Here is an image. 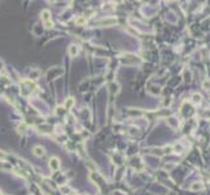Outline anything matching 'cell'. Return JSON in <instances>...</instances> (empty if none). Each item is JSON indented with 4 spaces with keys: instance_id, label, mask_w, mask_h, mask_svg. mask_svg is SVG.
<instances>
[{
    "instance_id": "cell-1",
    "label": "cell",
    "mask_w": 210,
    "mask_h": 195,
    "mask_svg": "<svg viewBox=\"0 0 210 195\" xmlns=\"http://www.w3.org/2000/svg\"><path fill=\"white\" fill-rule=\"evenodd\" d=\"M42 21L45 22V25L47 29H51L54 26V23L50 21V12H48V10H43L42 12Z\"/></svg>"
},
{
    "instance_id": "cell-2",
    "label": "cell",
    "mask_w": 210,
    "mask_h": 195,
    "mask_svg": "<svg viewBox=\"0 0 210 195\" xmlns=\"http://www.w3.org/2000/svg\"><path fill=\"white\" fill-rule=\"evenodd\" d=\"M50 168L52 169V170H58V169L60 168V161H59L58 157H52L50 160Z\"/></svg>"
},
{
    "instance_id": "cell-3",
    "label": "cell",
    "mask_w": 210,
    "mask_h": 195,
    "mask_svg": "<svg viewBox=\"0 0 210 195\" xmlns=\"http://www.w3.org/2000/svg\"><path fill=\"white\" fill-rule=\"evenodd\" d=\"M33 153H34L35 156H43L45 155V148H43L42 146H35V147L33 148Z\"/></svg>"
},
{
    "instance_id": "cell-4",
    "label": "cell",
    "mask_w": 210,
    "mask_h": 195,
    "mask_svg": "<svg viewBox=\"0 0 210 195\" xmlns=\"http://www.w3.org/2000/svg\"><path fill=\"white\" fill-rule=\"evenodd\" d=\"M73 104H74L73 98H68L65 100V103H64V107H65V109H71L72 107H73Z\"/></svg>"
},
{
    "instance_id": "cell-5",
    "label": "cell",
    "mask_w": 210,
    "mask_h": 195,
    "mask_svg": "<svg viewBox=\"0 0 210 195\" xmlns=\"http://www.w3.org/2000/svg\"><path fill=\"white\" fill-rule=\"evenodd\" d=\"M78 51H80L78 46H71L69 47V53H71L72 56H76V55L78 53Z\"/></svg>"
},
{
    "instance_id": "cell-6",
    "label": "cell",
    "mask_w": 210,
    "mask_h": 195,
    "mask_svg": "<svg viewBox=\"0 0 210 195\" xmlns=\"http://www.w3.org/2000/svg\"><path fill=\"white\" fill-rule=\"evenodd\" d=\"M202 187H204V186H202V183H193L191 186V190H192V191H196V190H201Z\"/></svg>"
},
{
    "instance_id": "cell-7",
    "label": "cell",
    "mask_w": 210,
    "mask_h": 195,
    "mask_svg": "<svg viewBox=\"0 0 210 195\" xmlns=\"http://www.w3.org/2000/svg\"><path fill=\"white\" fill-rule=\"evenodd\" d=\"M76 23H77V25H85V23H86V18L78 17V18L76 20Z\"/></svg>"
},
{
    "instance_id": "cell-8",
    "label": "cell",
    "mask_w": 210,
    "mask_h": 195,
    "mask_svg": "<svg viewBox=\"0 0 210 195\" xmlns=\"http://www.w3.org/2000/svg\"><path fill=\"white\" fill-rule=\"evenodd\" d=\"M174 120H175L174 117H170V118L167 120V122H168V124H171V125H174V127H178L179 122H174Z\"/></svg>"
},
{
    "instance_id": "cell-9",
    "label": "cell",
    "mask_w": 210,
    "mask_h": 195,
    "mask_svg": "<svg viewBox=\"0 0 210 195\" xmlns=\"http://www.w3.org/2000/svg\"><path fill=\"white\" fill-rule=\"evenodd\" d=\"M103 25H112V23H116V20H106V21H102Z\"/></svg>"
},
{
    "instance_id": "cell-10",
    "label": "cell",
    "mask_w": 210,
    "mask_h": 195,
    "mask_svg": "<svg viewBox=\"0 0 210 195\" xmlns=\"http://www.w3.org/2000/svg\"><path fill=\"white\" fill-rule=\"evenodd\" d=\"M193 100L196 101V103H200V101H201V95H198V94H194L193 95Z\"/></svg>"
},
{
    "instance_id": "cell-11",
    "label": "cell",
    "mask_w": 210,
    "mask_h": 195,
    "mask_svg": "<svg viewBox=\"0 0 210 195\" xmlns=\"http://www.w3.org/2000/svg\"><path fill=\"white\" fill-rule=\"evenodd\" d=\"M204 88L205 90H210V82L209 81H204Z\"/></svg>"
}]
</instances>
